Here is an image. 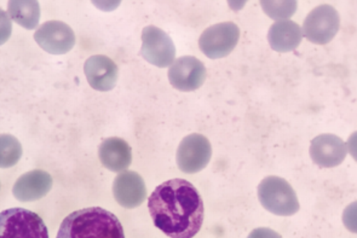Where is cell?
Masks as SVG:
<instances>
[{
	"mask_svg": "<svg viewBox=\"0 0 357 238\" xmlns=\"http://www.w3.org/2000/svg\"><path fill=\"white\" fill-rule=\"evenodd\" d=\"M148 208L154 225L169 238L194 237L205 216L202 195L182 178L160 184L149 197Z\"/></svg>",
	"mask_w": 357,
	"mask_h": 238,
	"instance_id": "cell-1",
	"label": "cell"
},
{
	"mask_svg": "<svg viewBox=\"0 0 357 238\" xmlns=\"http://www.w3.org/2000/svg\"><path fill=\"white\" fill-rule=\"evenodd\" d=\"M56 238H125L118 216L101 207H90L64 218Z\"/></svg>",
	"mask_w": 357,
	"mask_h": 238,
	"instance_id": "cell-2",
	"label": "cell"
},
{
	"mask_svg": "<svg viewBox=\"0 0 357 238\" xmlns=\"http://www.w3.org/2000/svg\"><path fill=\"white\" fill-rule=\"evenodd\" d=\"M258 198L261 206L275 216H289L299 211V202L287 180L269 175L258 185Z\"/></svg>",
	"mask_w": 357,
	"mask_h": 238,
	"instance_id": "cell-3",
	"label": "cell"
},
{
	"mask_svg": "<svg viewBox=\"0 0 357 238\" xmlns=\"http://www.w3.org/2000/svg\"><path fill=\"white\" fill-rule=\"evenodd\" d=\"M0 238H49L44 220L24 208L0 212Z\"/></svg>",
	"mask_w": 357,
	"mask_h": 238,
	"instance_id": "cell-4",
	"label": "cell"
},
{
	"mask_svg": "<svg viewBox=\"0 0 357 238\" xmlns=\"http://www.w3.org/2000/svg\"><path fill=\"white\" fill-rule=\"evenodd\" d=\"M340 27V17L331 5H320L310 11L303 23V37L317 45H326L333 40Z\"/></svg>",
	"mask_w": 357,
	"mask_h": 238,
	"instance_id": "cell-5",
	"label": "cell"
},
{
	"mask_svg": "<svg viewBox=\"0 0 357 238\" xmlns=\"http://www.w3.org/2000/svg\"><path fill=\"white\" fill-rule=\"evenodd\" d=\"M240 29L233 22L213 24L204 31L199 39V47L211 60H218L230 55L238 45Z\"/></svg>",
	"mask_w": 357,
	"mask_h": 238,
	"instance_id": "cell-6",
	"label": "cell"
},
{
	"mask_svg": "<svg viewBox=\"0 0 357 238\" xmlns=\"http://www.w3.org/2000/svg\"><path fill=\"white\" fill-rule=\"evenodd\" d=\"M141 56L151 65L166 68L174 62L176 47L165 31L155 26H148L142 31Z\"/></svg>",
	"mask_w": 357,
	"mask_h": 238,
	"instance_id": "cell-7",
	"label": "cell"
},
{
	"mask_svg": "<svg viewBox=\"0 0 357 238\" xmlns=\"http://www.w3.org/2000/svg\"><path fill=\"white\" fill-rule=\"evenodd\" d=\"M212 147L205 136L192 133L184 138L177 149L176 161L184 173H197L204 170L211 160Z\"/></svg>",
	"mask_w": 357,
	"mask_h": 238,
	"instance_id": "cell-8",
	"label": "cell"
},
{
	"mask_svg": "<svg viewBox=\"0 0 357 238\" xmlns=\"http://www.w3.org/2000/svg\"><path fill=\"white\" fill-rule=\"evenodd\" d=\"M169 84L179 91H195L206 80V67L192 56H183L174 61L169 69Z\"/></svg>",
	"mask_w": 357,
	"mask_h": 238,
	"instance_id": "cell-9",
	"label": "cell"
},
{
	"mask_svg": "<svg viewBox=\"0 0 357 238\" xmlns=\"http://www.w3.org/2000/svg\"><path fill=\"white\" fill-rule=\"evenodd\" d=\"M34 39L43 50L51 55H64L75 45V34L67 23L47 21L38 28Z\"/></svg>",
	"mask_w": 357,
	"mask_h": 238,
	"instance_id": "cell-10",
	"label": "cell"
},
{
	"mask_svg": "<svg viewBox=\"0 0 357 238\" xmlns=\"http://www.w3.org/2000/svg\"><path fill=\"white\" fill-rule=\"evenodd\" d=\"M348 155V145L342 138L335 134H320L312 139L310 157L324 168H332L340 165Z\"/></svg>",
	"mask_w": 357,
	"mask_h": 238,
	"instance_id": "cell-11",
	"label": "cell"
},
{
	"mask_svg": "<svg viewBox=\"0 0 357 238\" xmlns=\"http://www.w3.org/2000/svg\"><path fill=\"white\" fill-rule=\"evenodd\" d=\"M84 72L89 85L96 91L107 92L116 86L119 68L114 61L103 55L91 56L85 62Z\"/></svg>",
	"mask_w": 357,
	"mask_h": 238,
	"instance_id": "cell-12",
	"label": "cell"
},
{
	"mask_svg": "<svg viewBox=\"0 0 357 238\" xmlns=\"http://www.w3.org/2000/svg\"><path fill=\"white\" fill-rule=\"evenodd\" d=\"M113 193L120 206L132 209L144 202L147 188L139 174L132 170H125L114 179Z\"/></svg>",
	"mask_w": 357,
	"mask_h": 238,
	"instance_id": "cell-13",
	"label": "cell"
},
{
	"mask_svg": "<svg viewBox=\"0 0 357 238\" xmlns=\"http://www.w3.org/2000/svg\"><path fill=\"white\" fill-rule=\"evenodd\" d=\"M52 184V177L45 170H31L16 180L13 193L21 202L37 201L50 193Z\"/></svg>",
	"mask_w": 357,
	"mask_h": 238,
	"instance_id": "cell-14",
	"label": "cell"
},
{
	"mask_svg": "<svg viewBox=\"0 0 357 238\" xmlns=\"http://www.w3.org/2000/svg\"><path fill=\"white\" fill-rule=\"evenodd\" d=\"M98 157L107 170L123 172L132 162V150L128 143L118 137L107 138L98 149Z\"/></svg>",
	"mask_w": 357,
	"mask_h": 238,
	"instance_id": "cell-15",
	"label": "cell"
},
{
	"mask_svg": "<svg viewBox=\"0 0 357 238\" xmlns=\"http://www.w3.org/2000/svg\"><path fill=\"white\" fill-rule=\"evenodd\" d=\"M268 40L271 49L276 52H291L296 50L302 42V28L291 19L276 21L268 32Z\"/></svg>",
	"mask_w": 357,
	"mask_h": 238,
	"instance_id": "cell-16",
	"label": "cell"
},
{
	"mask_svg": "<svg viewBox=\"0 0 357 238\" xmlns=\"http://www.w3.org/2000/svg\"><path fill=\"white\" fill-rule=\"evenodd\" d=\"M11 21L26 29H34L40 19V4L36 0H13L8 4Z\"/></svg>",
	"mask_w": 357,
	"mask_h": 238,
	"instance_id": "cell-17",
	"label": "cell"
},
{
	"mask_svg": "<svg viewBox=\"0 0 357 238\" xmlns=\"http://www.w3.org/2000/svg\"><path fill=\"white\" fill-rule=\"evenodd\" d=\"M22 157V145L11 134H0V168L16 165Z\"/></svg>",
	"mask_w": 357,
	"mask_h": 238,
	"instance_id": "cell-18",
	"label": "cell"
},
{
	"mask_svg": "<svg viewBox=\"0 0 357 238\" xmlns=\"http://www.w3.org/2000/svg\"><path fill=\"white\" fill-rule=\"evenodd\" d=\"M261 5L271 19L278 21L289 19L297 10L296 1H261Z\"/></svg>",
	"mask_w": 357,
	"mask_h": 238,
	"instance_id": "cell-19",
	"label": "cell"
},
{
	"mask_svg": "<svg viewBox=\"0 0 357 238\" xmlns=\"http://www.w3.org/2000/svg\"><path fill=\"white\" fill-rule=\"evenodd\" d=\"M13 33V21L4 10L0 9V46L9 40Z\"/></svg>",
	"mask_w": 357,
	"mask_h": 238,
	"instance_id": "cell-20",
	"label": "cell"
},
{
	"mask_svg": "<svg viewBox=\"0 0 357 238\" xmlns=\"http://www.w3.org/2000/svg\"><path fill=\"white\" fill-rule=\"evenodd\" d=\"M248 238H282L274 230L268 229V228H259V229L253 230L251 234L248 235Z\"/></svg>",
	"mask_w": 357,
	"mask_h": 238,
	"instance_id": "cell-21",
	"label": "cell"
}]
</instances>
